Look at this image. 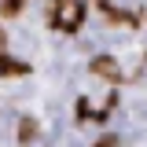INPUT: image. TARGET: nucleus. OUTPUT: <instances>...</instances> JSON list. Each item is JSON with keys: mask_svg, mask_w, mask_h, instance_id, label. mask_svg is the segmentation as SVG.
Masks as SVG:
<instances>
[{"mask_svg": "<svg viewBox=\"0 0 147 147\" xmlns=\"http://www.w3.org/2000/svg\"><path fill=\"white\" fill-rule=\"evenodd\" d=\"M92 74H99V77H118V63L107 59V55H99V59L92 63Z\"/></svg>", "mask_w": 147, "mask_h": 147, "instance_id": "obj_2", "label": "nucleus"}, {"mask_svg": "<svg viewBox=\"0 0 147 147\" xmlns=\"http://www.w3.org/2000/svg\"><path fill=\"white\" fill-rule=\"evenodd\" d=\"M0 48H4V33H0Z\"/></svg>", "mask_w": 147, "mask_h": 147, "instance_id": "obj_4", "label": "nucleus"}, {"mask_svg": "<svg viewBox=\"0 0 147 147\" xmlns=\"http://www.w3.org/2000/svg\"><path fill=\"white\" fill-rule=\"evenodd\" d=\"M0 70H4V74H22V70H26V66H22V63H4Z\"/></svg>", "mask_w": 147, "mask_h": 147, "instance_id": "obj_3", "label": "nucleus"}, {"mask_svg": "<svg viewBox=\"0 0 147 147\" xmlns=\"http://www.w3.org/2000/svg\"><path fill=\"white\" fill-rule=\"evenodd\" d=\"M85 18V4L81 0H52V22L59 30H77Z\"/></svg>", "mask_w": 147, "mask_h": 147, "instance_id": "obj_1", "label": "nucleus"}]
</instances>
